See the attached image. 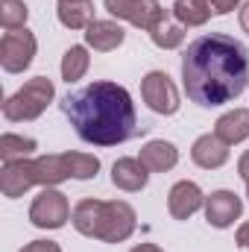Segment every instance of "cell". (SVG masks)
Returning <instances> with one entry per match:
<instances>
[{"mask_svg":"<svg viewBox=\"0 0 249 252\" xmlns=\"http://www.w3.org/2000/svg\"><path fill=\"white\" fill-rule=\"evenodd\" d=\"M141 94H144V103L156 115H176L179 112V91L164 70H150L141 79Z\"/></svg>","mask_w":249,"mask_h":252,"instance_id":"cell-7","label":"cell"},{"mask_svg":"<svg viewBox=\"0 0 249 252\" xmlns=\"http://www.w3.org/2000/svg\"><path fill=\"white\" fill-rule=\"evenodd\" d=\"M190 158L193 164H199L202 170H217L229 161V144L223 138H217L214 132L208 135H199L190 147Z\"/></svg>","mask_w":249,"mask_h":252,"instance_id":"cell-12","label":"cell"},{"mask_svg":"<svg viewBox=\"0 0 249 252\" xmlns=\"http://www.w3.org/2000/svg\"><path fill=\"white\" fill-rule=\"evenodd\" d=\"M103 3H106V9H109L115 18L129 21L132 27L147 30V32H150L156 24H161V21L167 18L158 0H103Z\"/></svg>","mask_w":249,"mask_h":252,"instance_id":"cell-9","label":"cell"},{"mask_svg":"<svg viewBox=\"0 0 249 252\" xmlns=\"http://www.w3.org/2000/svg\"><path fill=\"white\" fill-rule=\"evenodd\" d=\"M100 170V158L88 153H53L35 158V179L44 188H53L64 179H91Z\"/></svg>","mask_w":249,"mask_h":252,"instance_id":"cell-3","label":"cell"},{"mask_svg":"<svg viewBox=\"0 0 249 252\" xmlns=\"http://www.w3.org/2000/svg\"><path fill=\"white\" fill-rule=\"evenodd\" d=\"M205 205V196H202V190L196 182H176L170 193H167V208H170V214L176 217V220H187V217H193L199 208Z\"/></svg>","mask_w":249,"mask_h":252,"instance_id":"cell-13","label":"cell"},{"mask_svg":"<svg viewBox=\"0 0 249 252\" xmlns=\"http://www.w3.org/2000/svg\"><path fill=\"white\" fill-rule=\"evenodd\" d=\"M244 211V202L238 193L232 190H214L211 196H205V220L214 229H229Z\"/></svg>","mask_w":249,"mask_h":252,"instance_id":"cell-10","label":"cell"},{"mask_svg":"<svg viewBox=\"0 0 249 252\" xmlns=\"http://www.w3.org/2000/svg\"><path fill=\"white\" fill-rule=\"evenodd\" d=\"M173 15L182 27H202L211 18V6H208V0H176Z\"/></svg>","mask_w":249,"mask_h":252,"instance_id":"cell-20","label":"cell"},{"mask_svg":"<svg viewBox=\"0 0 249 252\" xmlns=\"http://www.w3.org/2000/svg\"><path fill=\"white\" fill-rule=\"evenodd\" d=\"M32 185H38V179H35V161L21 158V161L3 164V173H0V190H3V196H9V199L24 196Z\"/></svg>","mask_w":249,"mask_h":252,"instance_id":"cell-11","label":"cell"},{"mask_svg":"<svg viewBox=\"0 0 249 252\" xmlns=\"http://www.w3.org/2000/svg\"><path fill=\"white\" fill-rule=\"evenodd\" d=\"M21 252H62V247L56 241H32V244H27Z\"/></svg>","mask_w":249,"mask_h":252,"instance_id":"cell-25","label":"cell"},{"mask_svg":"<svg viewBox=\"0 0 249 252\" xmlns=\"http://www.w3.org/2000/svg\"><path fill=\"white\" fill-rule=\"evenodd\" d=\"M62 112L73 132L94 147H115L135 135V103L118 82H91L62 100Z\"/></svg>","mask_w":249,"mask_h":252,"instance_id":"cell-2","label":"cell"},{"mask_svg":"<svg viewBox=\"0 0 249 252\" xmlns=\"http://www.w3.org/2000/svg\"><path fill=\"white\" fill-rule=\"evenodd\" d=\"M214 135L223 138L226 144H241L249 138V109H232L226 112L217 124H214Z\"/></svg>","mask_w":249,"mask_h":252,"instance_id":"cell-18","label":"cell"},{"mask_svg":"<svg viewBox=\"0 0 249 252\" xmlns=\"http://www.w3.org/2000/svg\"><path fill=\"white\" fill-rule=\"evenodd\" d=\"M238 3H241V0H208V6H211L214 15H229Z\"/></svg>","mask_w":249,"mask_h":252,"instance_id":"cell-26","label":"cell"},{"mask_svg":"<svg viewBox=\"0 0 249 252\" xmlns=\"http://www.w3.org/2000/svg\"><path fill=\"white\" fill-rule=\"evenodd\" d=\"M238 244H241L244 250H249V223H244V226L238 229Z\"/></svg>","mask_w":249,"mask_h":252,"instance_id":"cell-28","label":"cell"},{"mask_svg":"<svg viewBox=\"0 0 249 252\" xmlns=\"http://www.w3.org/2000/svg\"><path fill=\"white\" fill-rule=\"evenodd\" d=\"M53 82L47 76H35L30 82H24V88H18L12 97H6L3 103V118L9 124H24V121H35L44 115V109L53 103Z\"/></svg>","mask_w":249,"mask_h":252,"instance_id":"cell-4","label":"cell"},{"mask_svg":"<svg viewBox=\"0 0 249 252\" xmlns=\"http://www.w3.org/2000/svg\"><path fill=\"white\" fill-rule=\"evenodd\" d=\"M35 56V35L24 27V30H9L0 38V64L9 73H21L32 64Z\"/></svg>","mask_w":249,"mask_h":252,"instance_id":"cell-6","label":"cell"},{"mask_svg":"<svg viewBox=\"0 0 249 252\" xmlns=\"http://www.w3.org/2000/svg\"><path fill=\"white\" fill-rule=\"evenodd\" d=\"M32 150H35V141H32V138L15 135V132H6V135L0 138V158H3V164L27 158Z\"/></svg>","mask_w":249,"mask_h":252,"instance_id":"cell-23","label":"cell"},{"mask_svg":"<svg viewBox=\"0 0 249 252\" xmlns=\"http://www.w3.org/2000/svg\"><path fill=\"white\" fill-rule=\"evenodd\" d=\"M27 18H30V9H27L24 0H3L0 3V24H3L6 32L9 30H24Z\"/></svg>","mask_w":249,"mask_h":252,"instance_id":"cell-24","label":"cell"},{"mask_svg":"<svg viewBox=\"0 0 249 252\" xmlns=\"http://www.w3.org/2000/svg\"><path fill=\"white\" fill-rule=\"evenodd\" d=\"M182 82L187 97L205 109L238 100L249 85L247 47L223 32L190 41L182 56Z\"/></svg>","mask_w":249,"mask_h":252,"instance_id":"cell-1","label":"cell"},{"mask_svg":"<svg viewBox=\"0 0 249 252\" xmlns=\"http://www.w3.org/2000/svg\"><path fill=\"white\" fill-rule=\"evenodd\" d=\"M56 15L67 30H88L94 24V3L91 0H59Z\"/></svg>","mask_w":249,"mask_h":252,"instance_id":"cell-17","label":"cell"},{"mask_svg":"<svg viewBox=\"0 0 249 252\" xmlns=\"http://www.w3.org/2000/svg\"><path fill=\"white\" fill-rule=\"evenodd\" d=\"M247 196H249V182H247Z\"/></svg>","mask_w":249,"mask_h":252,"instance_id":"cell-31","label":"cell"},{"mask_svg":"<svg viewBox=\"0 0 249 252\" xmlns=\"http://www.w3.org/2000/svg\"><path fill=\"white\" fill-rule=\"evenodd\" d=\"M241 27H244V32H249V3H244V9H241Z\"/></svg>","mask_w":249,"mask_h":252,"instance_id":"cell-30","label":"cell"},{"mask_svg":"<svg viewBox=\"0 0 249 252\" xmlns=\"http://www.w3.org/2000/svg\"><path fill=\"white\" fill-rule=\"evenodd\" d=\"M135 208L129 202L121 199H112V202H103V214H100V229H97V241H106V244H121L126 241L132 232H135Z\"/></svg>","mask_w":249,"mask_h":252,"instance_id":"cell-5","label":"cell"},{"mask_svg":"<svg viewBox=\"0 0 249 252\" xmlns=\"http://www.w3.org/2000/svg\"><path fill=\"white\" fill-rule=\"evenodd\" d=\"M147 179H150V173L141 164V158H118L112 167V182L121 190H144Z\"/></svg>","mask_w":249,"mask_h":252,"instance_id":"cell-16","label":"cell"},{"mask_svg":"<svg viewBox=\"0 0 249 252\" xmlns=\"http://www.w3.org/2000/svg\"><path fill=\"white\" fill-rule=\"evenodd\" d=\"M238 173H241L244 182H249V150L241 156V161H238Z\"/></svg>","mask_w":249,"mask_h":252,"instance_id":"cell-27","label":"cell"},{"mask_svg":"<svg viewBox=\"0 0 249 252\" xmlns=\"http://www.w3.org/2000/svg\"><path fill=\"white\" fill-rule=\"evenodd\" d=\"M70 217L67 196L56 188H44L30 205V220L38 229H62Z\"/></svg>","mask_w":249,"mask_h":252,"instance_id":"cell-8","label":"cell"},{"mask_svg":"<svg viewBox=\"0 0 249 252\" xmlns=\"http://www.w3.org/2000/svg\"><path fill=\"white\" fill-rule=\"evenodd\" d=\"M100 214H103V199H82L73 208V229L85 238H97L100 229Z\"/></svg>","mask_w":249,"mask_h":252,"instance_id":"cell-19","label":"cell"},{"mask_svg":"<svg viewBox=\"0 0 249 252\" xmlns=\"http://www.w3.org/2000/svg\"><path fill=\"white\" fill-rule=\"evenodd\" d=\"M141 164L153 173H164V170H173L176 161H179V150L170 144V141H150L141 147Z\"/></svg>","mask_w":249,"mask_h":252,"instance_id":"cell-15","label":"cell"},{"mask_svg":"<svg viewBox=\"0 0 249 252\" xmlns=\"http://www.w3.org/2000/svg\"><path fill=\"white\" fill-rule=\"evenodd\" d=\"M88 64H91V56H88V50H85L82 44L67 47L64 56H62V79L64 82H76V79H82L85 70H88Z\"/></svg>","mask_w":249,"mask_h":252,"instance_id":"cell-21","label":"cell"},{"mask_svg":"<svg viewBox=\"0 0 249 252\" xmlns=\"http://www.w3.org/2000/svg\"><path fill=\"white\" fill-rule=\"evenodd\" d=\"M150 38H153L156 47H161V50H173V47H179V44L185 41V27H182L179 21L164 18L161 24H156V27L150 30Z\"/></svg>","mask_w":249,"mask_h":252,"instance_id":"cell-22","label":"cell"},{"mask_svg":"<svg viewBox=\"0 0 249 252\" xmlns=\"http://www.w3.org/2000/svg\"><path fill=\"white\" fill-rule=\"evenodd\" d=\"M129 252H164L161 247H156V244H138L135 250H129Z\"/></svg>","mask_w":249,"mask_h":252,"instance_id":"cell-29","label":"cell"},{"mask_svg":"<svg viewBox=\"0 0 249 252\" xmlns=\"http://www.w3.org/2000/svg\"><path fill=\"white\" fill-rule=\"evenodd\" d=\"M124 38H126L124 27L115 24V21H94V24L85 30V44L94 47V50H100V53L118 50V47L124 44Z\"/></svg>","mask_w":249,"mask_h":252,"instance_id":"cell-14","label":"cell"}]
</instances>
